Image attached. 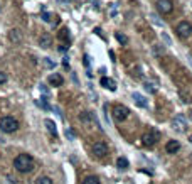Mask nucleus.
I'll list each match as a JSON object with an SVG mask.
<instances>
[{
  "instance_id": "nucleus-1",
  "label": "nucleus",
  "mask_w": 192,
  "mask_h": 184,
  "mask_svg": "<svg viewBox=\"0 0 192 184\" xmlns=\"http://www.w3.org/2000/svg\"><path fill=\"white\" fill-rule=\"evenodd\" d=\"M14 167L22 172V174H27V172H30V171H34V159L29 155V154H19L15 159H14Z\"/></svg>"
},
{
  "instance_id": "nucleus-2",
  "label": "nucleus",
  "mask_w": 192,
  "mask_h": 184,
  "mask_svg": "<svg viewBox=\"0 0 192 184\" xmlns=\"http://www.w3.org/2000/svg\"><path fill=\"white\" fill-rule=\"evenodd\" d=\"M111 115H113L115 122H125L128 118V115H130V110H128V107H125L121 103H116L111 108Z\"/></svg>"
},
{
  "instance_id": "nucleus-3",
  "label": "nucleus",
  "mask_w": 192,
  "mask_h": 184,
  "mask_svg": "<svg viewBox=\"0 0 192 184\" xmlns=\"http://www.w3.org/2000/svg\"><path fill=\"white\" fill-rule=\"evenodd\" d=\"M19 129V122L14 117H2L0 118V130L5 133H12Z\"/></svg>"
},
{
  "instance_id": "nucleus-4",
  "label": "nucleus",
  "mask_w": 192,
  "mask_h": 184,
  "mask_svg": "<svg viewBox=\"0 0 192 184\" xmlns=\"http://www.w3.org/2000/svg\"><path fill=\"white\" fill-rule=\"evenodd\" d=\"M175 32L180 39H187V37L192 36V24L187 22V20H182L175 25Z\"/></svg>"
},
{
  "instance_id": "nucleus-5",
  "label": "nucleus",
  "mask_w": 192,
  "mask_h": 184,
  "mask_svg": "<svg viewBox=\"0 0 192 184\" xmlns=\"http://www.w3.org/2000/svg\"><path fill=\"white\" fill-rule=\"evenodd\" d=\"M93 154L96 157H106L108 155V145L105 142H101V140L95 142L93 144Z\"/></svg>"
},
{
  "instance_id": "nucleus-6",
  "label": "nucleus",
  "mask_w": 192,
  "mask_h": 184,
  "mask_svg": "<svg viewBox=\"0 0 192 184\" xmlns=\"http://www.w3.org/2000/svg\"><path fill=\"white\" fill-rule=\"evenodd\" d=\"M157 139H158V133H155V132H145L142 135V144L145 147H152V145L157 144Z\"/></svg>"
},
{
  "instance_id": "nucleus-7",
  "label": "nucleus",
  "mask_w": 192,
  "mask_h": 184,
  "mask_svg": "<svg viewBox=\"0 0 192 184\" xmlns=\"http://www.w3.org/2000/svg\"><path fill=\"white\" fill-rule=\"evenodd\" d=\"M172 9H173V5L170 0H158L157 2V10L160 14H164V15H169L172 12Z\"/></svg>"
},
{
  "instance_id": "nucleus-8",
  "label": "nucleus",
  "mask_w": 192,
  "mask_h": 184,
  "mask_svg": "<svg viewBox=\"0 0 192 184\" xmlns=\"http://www.w3.org/2000/svg\"><path fill=\"white\" fill-rule=\"evenodd\" d=\"M99 83H101V86H105L106 90H110V91H116L115 79H111V78H108V76H103V78L99 79Z\"/></svg>"
},
{
  "instance_id": "nucleus-9",
  "label": "nucleus",
  "mask_w": 192,
  "mask_h": 184,
  "mask_svg": "<svg viewBox=\"0 0 192 184\" xmlns=\"http://www.w3.org/2000/svg\"><path fill=\"white\" fill-rule=\"evenodd\" d=\"M47 81H49L51 86H61V85H62V76L58 74V73H52V74H49Z\"/></svg>"
},
{
  "instance_id": "nucleus-10",
  "label": "nucleus",
  "mask_w": 192,
  "mask_h": 184,
  "mask_svg": "<svg viewBox=\"0 0 192 184\" xmlns=\"http://www.w3.org/2000/svg\"><path fill=\"white\" fill-rule=\"evenodd\" d=\"M185 118L182 117V115H179V117H175V120H173V129L179 130V132H182V130H185Z\"/></svg>"
},
{
  "instance_id": "nucleus-11",
  "label": "nucleus",
  "mask_w": 192,
  "mask_h": 184,
  "mask_svg": "<svg viewBox=\"0 0 192 184\" xmlns=\"http://www.w3.org/2000/svg\"><path fill=\"white\" fill-rule=\"evenodd\" d=\"M132 98L135 100V103H136V107H142V108H147L148 107V103H147V100H145V96H142L140 93H133L132 95Z\"/></svg>"
},
{
  "instance_id": "nucleus-12",
  "label": "nucleus",
  "mask_w": 192,
  "mask_h": 184,
  "mask_svg": "<svg viewBox=\"0 0 192 184\" xmlns=\"http://www.w3.org/2000/svg\"><path fill=\"white\" fill-rule=\"evenodd\" d=\"M39 46L44 47V49H46V47H51V46H52V37L49 36V34H42L40 39H39Z\"/></svg>"
},
{
  "instance_id": "nucleus-13",
  "label": "nucleus",
  "mask_w": 192,
  "mask_h": 184,
  "mask_svg": "<svg viewBox=\"0 0 192 184\" xmlns=\"http://www.w3.org/2000/svg\"><path fill=\"white\" fill-rule=\"evenodd\" d=\"M59 41H62L66 46H69V44H71V36H69V31H68L66 27L59 31Z\"/></svg>"
},
{
  "instance_id": "nucleus-14",
  "label": "nucleus",
  "mask_w": 192,
  "mask_h": 184,
  "mask_svg": "<svg viewBox=\"0 0 192 184\" xmlns=\"http://www.w3.org/2000/svg\"><path fill=\"white\" fill-rule=\"evenodd\" d=\"M180 149V144H179V140H169V144L165 145V150L169 152V154H175L177 150Z\"/></svg>"
},
{
  "instance_id": "nucleus-15",
  "label": "nucleus",
  "mask_w": 192,
  "mask_h": 184,
  "mask_svg": "<svg viewBox=\"0 0 192 184\" xmlns=\"http://www.w3.org/2000/svg\"><path fill=\"white\" fill-rule=\"evenodd\" d=\"M44 125L47 127V130L51 132V135H52V137H58V129H56V123H54L52 120H49V118H47V120L44 122Z\"/></svg>"
},
{
  "instance_id": "nucleus-16",
  "label": "nucleus",
  "mask_w": 192,
  "mask_h": 184,
  "mask_svg": "<svg viewBox=\"0 0 192 184\" xmlns=\"http://www.w3.org/2000/svg\"><path fill=\"white\" fill-rule=\"evenodd\" d=\"M9 37H10V41H12V42H20V41H22V36H20V32L17 31V29L10 31V34H9Z\"/></svg>"
},
{
  "instance_id": "nucleus-17",
  "label": "nucleus",
  "mask_w": 192,
  "mask_h": 184,
  "mask_svg": "<svg viewBox=\"0 0 192 184\" xmlns=\"http://www.w3.org/2000/svg\"><path fill=\"white\" fill-rule=\"evenodd\" d=\"M116 167L121 169V171H125V169L128 167V161H126L125 157H118V159H116Z\"/></svg>"
},
{
  "instance_id": "nucleus-18",
  "label": "nucleus",
  "mask_w": 192,
  "mask_h": 184,
  "mask_svg": "<svg viewBox=\"0 0 192 184\" xmlns=\"http://www.w3.org/2000/svg\"><path fill=\"white\" fill-rule=\"evenodd\" d=\"M81 184H101V183H99V179L96 176H86Z\"/></svg>"
},
{
  "instance_id": "nucleus-19",
  "label": "nucleus",
  "mask_w": 192,
  "mask_h": 184,
  "mask_svg": "<svg viewBox=\"0 0 192 184\" xmlns=\"http://www.w3.org/2000/svg\"><path fill=\"white\" fill-rule=\"evenodd\" d=\"M36 184H52V179L47 177V176H40L36 179Z\"/></svg>"
},
{
  "instance_id": "nucleus-20",
  "label": "nucleus",
  "mask_w": 192,
  "mask_h": 184,
  "mask_svg": "<svg viewBox=\"0 0 192 184\" xmlns=\"http://www.w3.org/2000/svg\"><path fill=\"white\" fill-rule=\"evenodd\" d=\"M37 105L40 107V108H44V110H51V108H52V107L47 103V100H46V98H40V100H37Z\"/></svg>"
},
{
  "instance_id": "nucleus-21",
  "label": "nucleus",
  "mask_w": 192,
  "mask_h": 184,
  "mask_svg": "<svg viewBox=\"0 0 192 184\" xmlns=\"http://www.w3.org/2000/svg\"><path fill=\"white\" fill-rule=\"evenodd\" d=\"M115 37L120 41V44H123V46H126V44H128V39H126V36H123L121 32H115Z\"/></svg>"
},
{
  "instance_id": "nucleus-22",
  "label": "nucleus",
  "mask_w": 192,
  "mask_h": 184,
  "mask_svg": "<svg viewBox=\"0 0 192 184\" xmlns=\"http://www.w3.org/2000/svg\"><path fill=\"white\" fill-rule=\"evenodd\" d=\"M91 117H93V113H88V111H83V113H81V120H83V122H89Z\"/></svg>"
},
{
  "instance_id": "nucleus-23",
  "label": "nucleus",
  "mask_w": 192,
  "mask_h": 184,
  "mask_svg": "<svg viewBox=\"0 0 192 184\" xmlns=\"http://www.w3.org/2000/svg\"><path fill=\"white\" fill-rule=\"evenodd\" d=\"M160 36H162V39H164V42H165L167 46H170V44H172V39H170V37H169V36H167L165 32H162Z\"/></svg>"
},
{
  "instance_id": "nucleus-24",
  "label": "nucleus",
  "mask_w": 192,
  "mask_h": 184,
  "mask_svg": "<svg viewBox=\"0 0 192 184\" xmlns=\"http://www.w3.org/2000/svg\"><path fill=\"white\" fill-rule=\"evenodd\" d=\"M145 90H147L148 93H155V88H154L152 83H145Z\"/></svg>"
},
{
  "instance_id": "nucleus-25",
  "label": "nucleus",
  "mask_w": 192,
  "mask_h": 184,
  "mask_svg": "<svg viewBox=\"0 0 192 184\" xmlns=\"http://www.w3.org/2000/svg\"><path fill=\"white\" fill-rule=\"evenodd\" d=\"M44 64H46L47 68H54V66H56V64H54V63H52L49 57H46V59H44Z\"/></svg>"
},
{
  "instance_id": "nucleus-26",
  "label": "nucleus",
  "mask_w": 192,
  "mask_h": 184,
  "mask_svg": "<svg viewBox=\"0 0 192 184\" xmlns=\"http://www.w3.org/2000/svg\"><path fill=\"white\" fill-rule=\"evenodd\" d=\"M7 79H9V78H7V74H5V73H2V71H0V85H3V83H7Z\"/></svg>"
},
{
  "instance_id": "nucleus-27",
  "label": "nucleus",
  "mask_w": 192,
  "mask_h": 184,
  "mask_svg": "<svg viewBox=\"0 0 192 184\" xmlns=\"http://www.w3.org/2000/svg\"><path fill=\"white\" fill-rule=\"evenodd\" d=\"M83 63H84L86 68H89V66H91V57H89V56H84V61H83Z\"/></svg>"
},
{
  "instance_id": "nucleus-28",
  "label": "nucleus",
  "mask_w": 192,
  "mask_h": 184,
  "mask_svg": "<svg viewBox=\"0 0 192 184\" xmlns=\"http://www.w3.org/2000/svg\"><path fill=\"white\" fill-rule=\"evenodd\" d=\"M51 17H52L51 14H46V12L42 14V20H44V22H51Z\"/></svg>"
},
{
  "instance_id": "nucleus-29",
  "label": "nucleus",
  "mask_w": 192,
  "mask_h": 184,
  "mask_svg": "<svg viewBox=\"0 0 192 184\" xmlns=\"http://www.w3.org/2000/svg\"><path fill=\"white\" fill-rule=\"evenodd\" d=\"M68 47H69V46H66V44H61V46L58 47V51H59V53H66V51H68Z\"/></svg>"
},
{
  "instance_id": "nucleus-30",
  "label": "nucleus",
  "mask_w": 192,
  "mask_h": 184,
  "mask_svg": "<svg viewBox=\"0 0 192 184\" xmlns=\"http://www.w3.org/2000/svg\"><path fill=\"white\" fill-rule=\"evenodd\" d=\"M66 135H68V139H69V140H74V135H73V132H71V130H66Z\"/></svg>"
},
{
  "instance_id": "nucleus-31",
  "label": "nucleus",
  "mask_w": 192,
  "mask_h": 184,
  "mask_svg": "<svg viewBox=\"0 0 192 184\" xmlns=\"http://www.w3.org/2000/svg\"><path fill=\"white\" fill-rule=\"evenodd\" d=\"M9 181H10V184H17V183H15V179H14V177H9Z\"/></svg>"
},
{
  "instance_id": "nucleus-32",
  "label": "nucleus",
  "mask_w": 192,
  "mask_h": 184,
  "mask_svg": "<svg viewBox=\"0 0 192 184\" xmlns=\"http://www.w3.org/2000/svg\"><path fill=\"white\" fill-rule=\"evenodd\" d=\"M59 2H62V3H69V0H59Z\"/></svg>"
},
{
  "instance_id": "nucleus-33",
  "label": "nucleus",
  "mask_w": 192,
  "mask_h": 184,
  "mask_svg": "<svg viewBox=\"0 0 192 184\" xmlns=\"http://www.w3.org/2000/svg\"><path fill=\"white\" fill-rule=\"evenodd\" d=\"M187 59H189V63H191V66H192V57H191V56H189V57H187Z\"/></svg>"
},
{
  "instance_id": "nucleus-34",
  "label": "nucleus",
  "mask_w": 192,
  "mask_h": 184,
  "mask_svg": "<svg viewBox=\"0 0 192 184\" xmlns=\"http://www.w3.org/2000/svg\"><path fill=\"white\" fill-rule=\"evenodd\" d=\"M189 140H191V144H192V135H191V139H189Z\"/></svg>"
}]
</instances>
